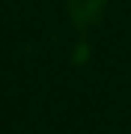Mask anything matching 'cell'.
<instances>
[{"label":"cell","mask_w":131,"mask_h":134,"mask_svg":"<svg viewBox=\"0 0 131 134\" xmlns=\"http://www.w3.org/2000/svg\"><path fill=\"white\" fill-rule=\"evenodd\" d=\"M104 0H72V18L78 24H89L98 12H101Z\"/></svg>","instance_id":"obj_1"}]
</instances>
